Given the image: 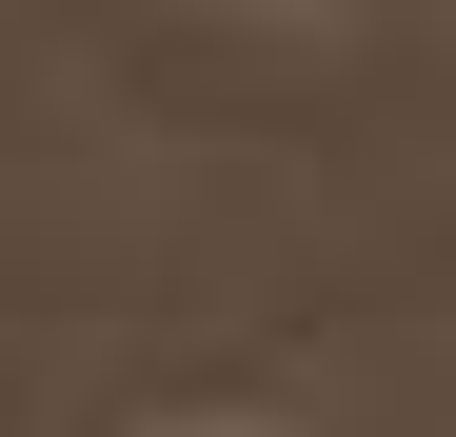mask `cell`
Here are the masks:
<instances>
[{"label": "cell", "mask_w": 456, "mask_h": 437, "mask_svg": "<svg viewBox=\"0 0 456 437\" xmlns=\"http://www.w3.org/2000/svg\"><path fill=\"white\" fill-rule=\"evenodd\" d=\"M159 437H278V417H159Z\"/></svg>", "instance_id": "cell-1"}]
</instances>
